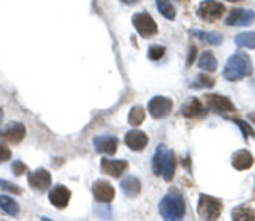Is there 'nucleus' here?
<instances>
[{
    "label": "nucleus",
    "instance_id": "cd10ccee",
    "mask_svg": "<svg viewBox=\"0 0 255 221\" xmlns=\"http://www.w3.org/2000/svg\"><path fill=\"white\" fill-rule=\"evenodd\" d=\"M215 84L216 82L213 77L206 75V73H201V75L196 77V82H192L191 87H194V89H213L215 87Z\"/></svg>",
    "mask_w": 255,
    "mask_h": 221
},
{
    "label": "nucleus",
    "instance_id": "b1692460",
    "mask_svg": "<svg viewBox=\"0 0 255 221\" xmlns=\"http://www.w3.org/2000/svg\"><path fill=\"white\" fill-rule=\"evenodd\" d=\"M235 43L240 48H249V50H255V32H240L235 36Z\"/></svg>",
    "mask_w": 255,
    "mask_h": 221
},
{
    "label": "nucleus",
    "instance_id": "4468645a",
    "mask_svg": "<svg viewBox=\"0 0 255 221\" xmlns=\"http://www.w3.org/2000/svg\"><path fill=\"white\" fill-rule=\"evenodd\" d=\"M125 143H126V146L128 148H131L133 151H141V150H145L146 148V145H148V136L143 131H139V129H131V131H128L126 133V136H125Z\"/></svg>",
    "mask_w": 255,
    "mask_h": 221
},
{
    "label": "nucleus",
    "instance_id": "20e7f679",
    "mask_svg": "<svg viewBox=\"0 0 255 221\" xmlns=\"http://www.w3.org/2000/svg\"><path fill=\"white\" fill-rule=\"evenodd\" d=\"M131 20H133L134 29L141 38H151V36H155L158 32L157 22L148 12H136Z\"/></svg>",
    "mask_w": 255,
    "mask_h": 221
},
{
    "label": "nucleus",
    "instance_id": "f3484780",
    "mask_svg": "<svg viewBox=\"0 0 255 221\" xmlns=\"http://www.w3.org/2000/svg\"><path fill=\"white\" fill-rule=\"evenodd\" d=\"M254 155L250 153L249 150H238L233 153L232 157V165L235 167L237 170H249L252 169L254 165Z\"/></svg>",
    "mask_w": 255,
    "mask_h": 221
},
{
    "label": "nucleus",
    "instance_id": "393cba45",
    "mask_svg": "<svg viewBox=\"0 0 255 221\" xmlns=\"http://www.w3.org/2000/svg\"><path fill=\"white\" fill-rule=\"evenodd\" d=\"M145 121V109L139 108V106H134L131 108L129 114H128V122H129L133 128H138L141 122Z\"/></svg>",
    "mask_w": 255,
    "mask_h": 221
},
{
    "label": "nucleus",
    "instance_id": "0eeeda50",
    "mask_svg": "<svg viewBox=\"0 0 255 221\" xmlns=\"http://www.w3.org/2000/svg\"><path fill=\"white\" fill-rule=\"evenodd\" d=\"M254 22H255V12L250 9H233L225 20V24L230 27L250 26Z\"/></svg>",
    "mask_w": 255,
    "mask_h": 221
},
{
    "label": "nucleus",
    "instance_id": "7c9ffc66",
    "mask_svg": "<svg viewBox=\"0 0 255 221\" xmlns=\"http://www.w3.org/2000/svg\"><path fill=\"white\" fill-rule=\"evenodd\" d=\"M0 189H3L7 192H14V194H22V189H20L19 186H15V184L5 181V179H0Z\"/></svg>",
    "mask_w": 255,
    "mask_h": 221
},
{
    "label": "nucleus",
    "instance_id": "e433bc0d",
    "mask_svg": "<svg viewBox=\"0 0 255 221\" xmlns=\"http://www.w3.org/2000/svg\"><path fill=\"white\" fill-rule=\"evenodd\" d=\"M228 2H242V0H228Z\"/></svg>",
    "mask_w": 255,
    "mask_h": 221
},
{
    "label": "nucleus",
    "instance_id": "bb28decb",
    "mask_svg": "<svg viewBox=\"0 0 255 221\" xmlns=\"http://www.w3.org/2000/svg\"><path fill=\"white\" fill-rule=\"evenodd\" d=\"M0 208L10 216H15L19 213V204L9 196H0Z\"/></svg>",
    "mask_w": 255,
    "mask_h": 221
},
{
    "label": "nucleus",
    "instance_id": "473e14b6",
    "mask_svg": "<svg viewBox=\"0 0 255 221\" xmlns=\"http://www.w3.org/2000/svg\"><path fill=\"white\" fill-rule=\"evenodd\" d=\"M10 157H12V151H10V148H7L5 145H2V143H0V163H3V162L10 160Z\"/></svg>",
    "mask_w": 255,
    "mask_h": 221
},
{
    "label": "nucleus",
    "instance_id": "6ab92c4d",
    "mask_svg": "<svg viewBox=\"0 0 255 221\" xmlns=\"http://www.w3.org/2000/svg\"><path fill=\"white\" fill-rule=\"evenodd\" d=\"M175 165H177V162H175L174 151L168 150V151H167V155H165V160H163L162 175H160V177H163V181L170 182L172 179H174V175H175Z\"/></svg>",
    "mask_w": 255,
    "mask_h": 221
},
{
    "label": "nucleus",
    "instance_id": "a211bd4d",
    "mask_svg": "<svg viewBox=\"0 0 255 221\" xmlns=\"http://www.w3.org/2000/svg\"><path fill=\"white\" fill-rule=\"evenodd\" d=\"M121 189L128 198H136V196H139V192H141V182L134 175H126L121 181Z\"/></svg>",
    "mask_w": 255,
    "mask_h": 221
},
{
    "label": "nucleus",
    "instance_id": "4be33fe9",
    "mask_svg": "<svg viewBox=\"0 0 255 221\" xmlns=\"http://www.w3.org/2000/svg\"><path fill=\"white\" fill-rule=\"evenodd\" d=\"M189 34L191 36H196V38H201L203 41H206V43L213 44V46H218V44L223 43V36L220 34V32H203V31H189Z\"/></svg>",
    "mask_w": 255,
    "mask_h": 221
},
{
    "label": "nucleus",
    "instance_id": "7ed1b4c3",
    "mask_svg": "<svg viewBox=\"0 0 255 221\" xmlns=\"http://www.w3.org/2000/svg\"><path fill=\"white\" fill-rule=\"evenodd\" d=\"M221 210H223V204L220 199L213 198V196L201 194L199 196V203H197V215L201 220H218L221 216Z\"/></svg>",
    "mask_w": 255,
    "mask_h": 221
},
{
    "label": "nucleus",
    "instance_id": "f704fd0d",
    "mask_svg": "<svg viewBox=\"0 0 255 221\" xmlns=\"http://www.w3.org/2000/svg\"><path fill=\"white\" fill-rule=\"evenodd\" d=\"M123 3H126V5H133V3H138L139 0H121Z\"/></svg>",
    "mask_w": 255,
    "mask_h": 221
},
{
    "label": "nucleus",
    "instance_id": "72a5a7b5",
    "mask_svg": "<svg viewBox=\"0 0 255 221\" xmlns=\"http://www.w3.org/2000/svg\"><path fill=\"white\" fill-rule=\"evenodd\" d=\"M196 60V46L192 44L191 48H189V55H187V67H191L192 61Z\"/></svg>",
    "mask_w": 255,
    "mask_h": 221
},
{
    "label": "nucleus",
    "instance_id": "2f4dec72",
    "mask_svg": "<svg viewBox=\"0 0 255 221\" xmlns=\"http://www.w3.org/2000/svg\"><path fill=\"white\" fill-rule=\"evenodd\" d=\"M27 172V167L24 162H12V174L17 175V177H20V175H24Z\"/></svg>",
    "mask_w": 255,
    "mask_h": 221
},
{
    "label": "nucleus",
    "instance_id": "f03ea898",
    "mask_svg": "<svg viewBox=\"0 0 255 221\" xmlns=\"http://www.w3.org/2000/svg\"><path fill=\"white\" fill-rule=\"evenodd\" d=\"M254 73L252 61L244 53H237V55L230 56L226 61V67L223 70V77L230 82H238L244 77H249Z\"/></svg>",
    "mask_w": 255,
    "mask_h": 221
},
{
    "label": "nucleus",
    "instance_id": "c9c22d12",
    "mask_svg": "<svg viewBox=\"0 0 255 221\" xmlns=\"http://www.w3.org/2000/svg\"><path fill=\"white\" fill-rule=\"evenodd\" d=\"M2 117H3V110H2V108H0V122H2Z\"/></svg>",
    "mask_w": 255,
    "mask_h": 221
},
{
    "label": "nucleus",
    "instance_id": "9b49d317",
    "mask_svg": "<svg viewBox=\"0 0 255 221\" xmlns=\"http://www.w3.org/2000/svg\"><path fill=\"white\" fill-rule=\"evenodd\" d=\"M92 192H94V198H96V201L101 203V204H109L114 199V196H116V191H114V187L111 186L108 181L94 182Z\"/></svg>",
    "mask_w": 255,
    "mask_h": 221
},
{
    "label": "nucleus",
    "instance_id": "dca6fc26",
    "mask_svg": "<svg viewBox=\"0 0 255 221\" xmlns=\"http://www.w3.org/2000/svg\"><path fill=\"white\" fill-rule=\"evenodd\" d=\"M101 169L104 174H109L111 177H121L128 169L126 160H111V158H102L101 160Z\"/></svg>",
    "mask_w": 255,
    "mask_h": 221
},
{
    "label": "nucleus",
    "instance_id": "c85d7f7f",
    "mask_svg": "<svg viewBox=\"0 0 255 221\" xmlns=\"http://www.w3.org/2000/svg\"><path fill=\"white\" fill-rule=\"evenodd\" d=\"M163 55H165V48L163 46L155 44V46L148 48V58H150L151 61H158L160 58H163Z\"/></svg>",
    "mask_w": 255,
    "mask_h": 221
},
{
    "label": "nucleus",
    "instance_id": "c756f323",
    "mask_svg": "<svg viewBox=\"0 0 255 221\" xmlns=\"http://www.w3.org/2000/svg\"><path fill=\"white\" fill-rule=\"evenodd\" d=\"M233 121H235V124L242 129V133H244V138H245V140H247V138H250V136H255L254 128H252V126H250L247 121H242V119H233Z\"/></svg>",
    "mask_w": 255,
    "mask_h": 221
},
{
    "label": "nucleus",
    "instance_id": "f257e3e1",
    "mask_svg": "<svg viewBox=\"0 0 255 221\" xmlns=\"http://www.w3.org/2000/svg\"><path fill=\"white\" fill-rule=\"evenodd\" d=\"M158 211L163 220H182L186 216V201H184L182 194L179 191L172 189L168 194L162 198V201L158 204Z\"/></svg>",
    "mask_w": 255,
    "mask_h": 221
},
{
    "label": "nucleus",
    "instance_id": "1a4fd4ad",
    "mask_svg": "<svg viewBox=\"0 0 255 221\" xmlns=\"http://www.w3.org/2000/svg\"><path fill=\"white\" fill-rule=\"evenodd\" d=\"M27 182L34 191H48L51 187V174L46 169H36L34 172H31Z\"/></svg>",
    "mask_w": 255,
    "mask_h": 221
},
{
    "label": "nucleus",
    "instance_id": "aec40b11",
    "mask_svg": "<svg viewBox=\"0 0 255 221\" xmlns=\"http://www.w3.org/2000/svg\"><path fill=\"white\" fill-rule=\"evenodd\" d=\"M168 148L165 145H158L157 151L153 155V160H151V170H153L155 175H162V167H163V160H165V155H167Z\"/></svg>",
    "mask_w": 255,
    "mask_h": 221
},
{
    "label": "nucleus",
    "instance_id": "ddd939ff",
    "mask_svg": "<svg viewBox=\"0 0 255 221\" xmlns=\"http://www.w3.org/2000/svg\"><path fill=\"white\" fill-rule=\"evenodd\" d=\"M206 102H208V108H211L213 112H218V114H223V112H230V110L235 109L233 102L225 96H220V94H209L206 97Z\"/></svg>",
    "mask_w": 255,
    "mask_h": 221
},
{
    "label": "nucleus",
    "instance_id": "39448f33",
    "mask_svg": "<svg viewBox=\"0 0 255 221\" xmlns=\"http://www.w3.org/2000/svg\"><path fill=\"white\" fill-rule=\"evenodd\" d=\"M225 14V5L216 0H204L197 7V17L204 22H216Z\"/></svg>",
    "mask_w": 255,
    "mask_h": 221
},
{
    "label": "nucleus",
    "instance_id": "5701e85b",
    "mask_svg": "<svg viewBox=\"0 0 255 221\" xmlns=\"http://www.w3.org/2000/svg\"><path fill=\"white\" fill-rule=\"evenodd\" d=\"M232 220H235V221H254L255 220V210L250 206H238L232 213Z\"/></svg>",
    "mask_w": 255,
    "mask_h": 221
},
{
    "label": "nucleus",
    "instance_id": "a878e982",
    "mask_svg": "<svg viewBox=\"0 0 255 221\" xmlns=\"http://www.w3.org/2000/svg\"><path fill=\"white\" fill-rule=\"evenodd\" d=\"M155 2H157V9L163 17L168 19V20L175 19V9L170 3V0H155Z\"/></svg>",
    "mask_w": 255,
    "mask_h": 221
},
{
    "label": "nucleus",
    "instance_id": "6e6552de",
    "mask_svg": "<svg viewBox=\"0 0 255 221\" xmlns=\"http://www.w3.org/2000/svg\"><path fill=\"white\" fill-rule=\"evenodd\" d=\"M48 199L56 210H65V208L68 206L70 199H72V191H70L68 187L61 186V184H56L55 187L49 189Z\"/></svg>",
    "mask_w": 255,
    "mask_h": 221
},
{
    "label": "nucleus",
    "instance_id": "412c9836",
    "mask_svg": "<svg viewBox=\"0 0 255 221\" xmlns=\"http://www.w3.org/2000/svg\"><path fill=\"white\" fill-rule=\"evenodd\" d=\"M197 65H199V68L204 72H215L218 68V60L211 51H204V53H201V58L197 61Z\"/></svg>",
    "mask_w": 255,
    "mask_h": 221
},
{
    "label": "nucleus",
    "instance_id": "2eb2a0df",
    "mask_svg": "<svg viewBox=\"0 0 255 221\" xmlns=\"http://www.w3.org/2000/svg\"><path fill=\"white\" fill-rule=\"evenodd\" d=\"M180 112L187 119H196V117H203L206 114V109H204L203 102L196 99V97H192V99L184 102L182 108H180Z\"/></svg>",
    "mask_w": 255,
    "mask_h": 221
},
{
    "label": "nucleus",
    "instance_id": "9d476101",
    "mask_svg": "<svg viewBox=\"0 0 255 221\" xmlns=\"http://www.w3.org/2000/svg\"><path fill=\"white\" fill-rule=\"evenodd\" d=\"M0 136H2L5 141L12 143V145H17V143L22 141L24 136H26V128H24L22 122L12 121V122H9V124H7L5 128L2 129Z\"/></svg>",
    "mask_w": 255,
    "mask_h": 221
},
{
    "label": "nucleus",
    "instance_id": "f8f14e48",
    "mask_svg": "<svg viewBox=\"0 0 255 221\" xmlns=\"http://www.w3.org/2000/svg\"><path fill=\"white\" fill-rule=\"evenodd\" d=\"M118 138L116 136H109V134H101V136H96L94 138V148L99 153H104V155H109L113 157L114 153L118 151Z\"/></svg>",
    "mask_w": 255,
    "mask_h": 221
},
{
    "label": "nucleus",
    "instance_id": "423d86ee",
    "mask_svg": "<svg viewBox=\"0 0 255 221\" xmlns=\"http://www.w3.org/2000/svg\"><path fill=\"white\" fill-rule=\"evenodd\" d=\"M172 108H174V102H172L168 97H162L157 96L153 99H150L148 102V112L153 119H163L168 114L172 112Z\"/></svg>",
    "mask_w": 255,
    "mask_h": 221
}]
</instances>
